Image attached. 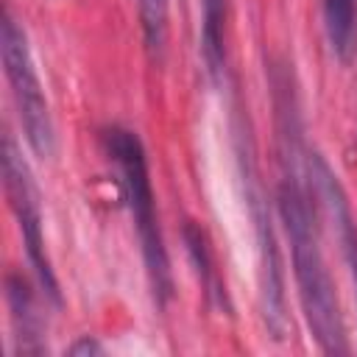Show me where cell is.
Wrapping results in <instances>:
<instances>
[{
	"label": "cell",
	"instance_id": "obj_9",
	"mask_svg": "<svg viewBox=\"0 0 357 357\" xmlns=\"http://www.w3.org/2000/svg\"><path fill=\"white\" fill-rule=\"evenodd\" d=\"M204 22H201V53L206 70L212 75L220 73L226 53H223V28H226V0H201Z\"/></svg>",
	"mask_w": 357,
	"mask_h": 357
},
{
	"label": "cell",
	"instance_id": "obj_5",
	"mask_svg": "<svg viewBox=\"0 0 357 357\" xmlns=\"http://www.w3.org/2000/svg\"><path fill=\"white\" fill-rule=\"evenodd\" d=\"M310 178H312V187H315L321 204L326 206V212L332 215V223L337 229V240H340V248H343V257L349 265V276L354 284V301H357V223H354L351 206L346 201V192H343L337 176L332 173V167L318 153L310 156Z\"/></svg>",
	"mask_w": 357,
	"mask_h": 357
},
{
	"label": "cell",
	"instance_id": "obj_11",
	"mask_svg": "<svg viewBox=\"0 0 357 357\" xmlns=\"http://www.w3.org/2000/svg\"><path fill=\"white\" fill-rule=\"evenodd\" d=\"M103 349L95 343V340H89V337H81L78 343H73L70 346V354H100Z\"/></svg>",
	"mask_w": 357,
	"mask_h": 357
},
{
	"label": "cell",
	"instance_id": "obj_10",
	"mask_svg": "<svg viewBox=\"0 0 357 357\" xmlns=\"http://www.w3.org/2000/svg\"><path fill=\"white\" fill-rule=\"evenodd\" d=\"M139 20L148 50L162 56L167 39V0H139Z\"/></svg>",
	"mask_w": 357,
	"mask_h": 357
},
{
	"label": "cell",
	"instance_id": "obj_1",
	"mask_svg": "<svg viewBox=\"0 0 357 357\" xmlns=\"http://www.w3.org/2000/svg\"><path fill=\"white\" fill-rule=\"evenodd\" d=\"M276 204H279V215H282V223L290 240L293 273H296L298 301H301L307 326L324 354H346L349 343H346V326H343L335 282L321 254L310 195L296 181V176L282 178Z\"/></svg>",
	"mask_w": 357,
	"mask_h": 357
},
{
	"label": "cell",
	"instance_id": "obj_6",
	"mask_svg": "<svg viewBox=\"0 0 357 357\" xmlns=\"http://www.w3.org/2000/svg\"><path fill=\"white\" fill-rule=\"evenodd\" d=\"M6 298L11 307V324H14V340L20 354H39L45 346L39 340V312L33 307V296L22 276L11 273L6 279Z\"/></svg>",
	"mask_w": 357,
	"mask_h": 357
},
{
	"label": "cell",
	"instance_id": "obj_3",
	"mask_svg": "<svg viewBox=\"0 0 357 357\" xmlns=\"http://www.w3.org/2000/svg\"><path fill=\"white\" fill-rule=\"evenodd\" d=\"M0 53H3V70H6V78L11 86V98L17 103V114H20L25 139L36 156L50 159L56 151L50 106H47L42 81H39L33 59H31L25 31L17 25V20L11 17L8 8H3V22H0Z\"/></svg>",
	"mask_w": 357,
	"mask_h": 357
},
{
	"label": "cell",
	"instance_id": "obj_4",
	"mask_svg": "<svg viewBox=\"0 0 357 357\" xmlns=\"http://www.w3.org/2000/svg\"><path fill=\"white\" fill-rule=\"evenodd\" d=\"M3 184H6L11 212L17 215V223H20V234H22V243H25L28 262H31L42 290L47 293V298L59 307L61 296H59V282H56L53 265L47 259V248H45L39 195H36V187L31 181V170H28V165H25V159H22L11 134L3 137Z\"/></svg>",
	"mask_w": 357,
	"mask_h": 357
},
{
	"label": "cell",
	"instance_id": "obj_2",
	"mask_svg": "<svg viewBox=\"0 0 357 357\" xmlns=\"http://www.w3.org/2000/svg\"><path fill=\"white\" fill-rule=\"evenodd\" d=\"M106 148L109 156L114 159L126 192V204L139 237L142 259H145V273L153 290V301L165 307L173 296V276H170V259L165 251V240L159 231V218H156V201L148 178V159L139 137L128 128H109L106 131Z\"/></svg>",
	"mask_w": 357,
	"mask_h": 357
},
{
	"label": "cell",
	"instance_id": "obj_7",
	"mask_svg": "<svg viewBox=\"0 0 357 357\" xmlns=\"http://www.w3.org/2000/svg\"><path fill=\"white\" fill-rule=\"evenodd\" d=\"M184 245H187V254H190V259L195 265V273H198V282H201L206 298L212 304H218L220 310L231 312V304L226 298V287H223V282L218 276V268L212 262V251H209L206 234H204V229L195 220H187L184 223Z\"/></svg>",
	"mask_w": 357,
	"mask_h": 357
},
{
	"label": "cell",
	"instance_id": "obj_8",
	"mask_svg": "<svg viewBox=\"0 0 357 357\" xmlns=\"http://www.w3.org/2000/svg\"><path fill=\"white\" fill-rule=\"evenodd\" d=\"M326 33L340 61H349L357 50V0H324Z\"/></svg>",
	"mask_w": 357,
	"mask_h": 357
}]
</instances>
